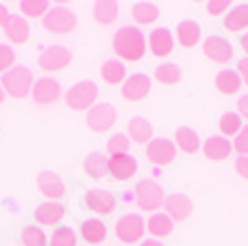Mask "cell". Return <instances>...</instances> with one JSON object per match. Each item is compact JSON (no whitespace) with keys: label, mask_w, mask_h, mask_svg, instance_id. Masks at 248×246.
<instances>
[{"label":"cell","mask_w":248,"mask_h":246,"mask_svg":"<svg viewBox=\"0 0 248 246\" xmlns=\"http://www.w3.org/2000/svg\"><path fill=\"white\" fill-rule=\"evenodd\" d=\"M219 131L224 135H235L242 131V115L239 113H224L219 120Z\"/></svg>","instance_id":"obj_33"},{"label":"cell","mask_w":248,"mask_h":246,"mask_svg":"<svg viewBox=\"0 0 248 246\" xmlns=\"http://www.w3.org/2000/svg\"><path fill=\"white\" fill-rule=\"evenodd\" d=\"M149 42H151V51L157 58L169 56V53L173 51V36H170L169 29H155L153 33H151Z\"/></svg>","instance_id":"obj_19"},{"label":"cell","mask_w":248,"mask_h":246,"mask_svg":"<svg viewBox=\"0 0 248 246\" xmlns=\"http://www.w3.org/2000/svg\"><path fill=\"white\" fill-rule=\"evenodd\" d=\"M129 147H131V140L126 138L124 133L113 135V138L108 140V144H107V149H108V153H111V155H122V153H126V151H129Z\"/></svg>","instance_id":"obj_36"},{"label":"cell","mask_w":248,"mask_h":246,"mask_svg":"<svg viewBox=\"0 0 248 246\" xmlns=\"http://www.w3.org/2000/svg\"><path fill=\"white\" fill-rule=\"evenodd\" d=\"M78 25V18L67 7H53L42 16V27L51 33H69Z\"/></svg>","instance_id":"obj_4"},{"label":"cell","mask_w":248,"mask_h":246,"mask_svg":"<svg viewBox=\"0 0 248 246\" xmlns=\"http://www.w3.org/2000/svg\"><path fill=\"white\" fill-rule=\"evenodd\" d=\"M235 171H237L242 178L248 180V155H242V158H237V162H235Z\"/></svg>","instance_id":"obj_40"},{"label":"cell","mask_w":248,"mask_h":246,"mask_svg":"<svg viewBox=\"0 0 248 246\" xmlns=\"http://www.w3.org/2000/svg\"><path fill=\"white\" fill-rule=\"evenodd\" d=\"M7 20H9V11H7L5 5H0V27H5Z\"/></svg>","instance_id":"obj_44"},{"label":"cell","mask_w":248,"mask_h":246,"mask_svg":"<svg viewBox=\"0 0 248 246\" xmlns=\"http://www.w3.org/2000/svg\"><path fill=\"white\" fill-rule=\"evenodd\" d=\"M146 158L151 160L157 166H164V164H170L175 160V144L170 140H151L149 147H146Z\"/></svg>","instance_id":"obj_9"},{"label":"cell","mask_w":248,"mask_h":246,"mask_svg":"<svg viewBox=\"0 0 248 246\" xmlns=\"http://www.w3.org/2000/svg\"><path fill=\"white\" fill-rule=\"evenodd\" d=\"M98 98V87L95 82L91 80H82L73 84L67 91V107L73 109V111H82V109H89Z\"/></svg>","instance_id":"obj_5"},{"label":"cell","mask_w":248,"mask_h":246,"mask_svg":"<svg viewBox=\"0 0 248 246\" xmlns=\"http://www.w3.org/2000/svg\"><path fill=\"white\" fill-rule=\"evenodd\" d=\"M224 27L228 31H242L248 27V5H237L232 7L231 14L226 16V20H224Z\"/></svg>","instance_id":"obj_27"},{"label":"cell","mask_w":248,"mask_h":246,"mask_svg":"<svg viewBox=\"0 0 248 246\" xmlns=\"http://www.w3.org/2000/svg\"><path fill=\"white\" fill-rule=\"evenodd\" d=\"M237 109H239V115L248 118V96H242L237 100Z\"/></svg>","instance_id":"obj_43"},{"label":"cell","mask_w":248,"mask_h":246,"mask_svg":"<svg viewBox=\"0 0 248 246\" xmlns=\"http://www.w3.org/2000/svg\"><path fill=\"white\" fill-rule=\"evenodd\" d=\"M135 202L142 211H155L164 204V189L155 180H142L135 184Z\"/></svg>","instance_id":"obj_3"},{"label":"cell","mask_w":248,"mask_h":246,"mask_svg":"<svg viewBox=\"0 0 248 246\" xmlns=\"http://www.w3.org/2000/svg\"><path fill=\"white\" fill-rule=\"evenodd\" d=\"M100 73H102V78L108 82V84H120V82L124 80L126 67L118 60H107L102 65V69H100Z\"/></svg>","instance_id":"obj_29"},{"label":"cell","mask_w":248,"mask_h":246,"mask_svg":"<svg viewBox=\"0 0 248 246\" xmlns=\"http://www.w3.org/2000/svg\"><path fill=\"white\" fill-rule=\"evenodd\" d=\"M73 53L71 49H67V47L62 45H53V47H46L45 51L40 53V67L45 69V71H60V69H64L71 62Z\"/></svg>","instance_id":"obj_6"},{"label":"cell","mask_w":248,"mask_h":246,"mask_svg":"<svg viewBox=\"0 0 248 246\" xmlns=\"http://www.w3.org/2000/svg\"><path fill=\"white\" fill-rule=\"evenodd\" d=\"M237 73H239V78H242V80L248 84V58L239 60V65H237Z\"/></svg>","instance_id":"obj_42"},{"label":"cell","mask_w":248,"mask_h":246,"mask_svg":"<svg viewBox=\"0 0 248 246\" xmlns=\"http://www.w3.org/2000/svg\"><path fill=\"white\" fill-rule=\"evenodd\" d=\"M228 7H231V5H228L226 0H219V2H208V14H213V16L224 14Z\"/></svg>","instance_id":"obj_41"},{"label":"cell","mask_w":248,"mask_h":246,"mask_svg":"<svg viewBox=\"0 0 248 246\" xmlns=\"http://www.w3.org/2000/svg\"><path fill=\"white\" fill-rule=\"evenodd\" d=\"M153 138V127L149 124V120L144 118H133L129 122V140H135V142L144 144V142H151Z\"/></svg>","instance_id":"obj_23"},{"label":"cell","mask_w":248,"mask_h":246,"mask_svg":"<svg viewBox=\"0 0 248 246\" xmlns=\"http://www.w3.org/2000/svg\"><path fill=\"white\" fill-rule=\"evenodd\" d=\"M2 102H5V89L0 87V104H2Z\"/></svg>","instance_id":"obj_47"},{"label":"cell","mask_w":248,"mask_h":246,"mask_svg":"<svg viewBox=\"0 0 248 246\" xmlns=\"http://www.w3.org/2000/svg\"><path fill=\"white\" fill-rule=\"evenodd\" d=\"M146 226H149V233L155 237H166L173 233V220L169 215H162V213H155Z\"/></svg>","instance_id":"obj_28"},{"label":"cell","mask_w":248,"mask_h":246,"mask_svg":"<svg viewBox=\"0 0 248 246\" xmlns=\"http://www.w3.org/2000/svg\"><path fill=\"white\" fill-rule=\"evenodd\" d=\"M135 171H138V162L126 153L111 155V160H108V173L115 180H129L135 175Z\"/></svg>","instance_id":"obj_12"},{"label":"cell","mask_w":248,"mask_h":246,"mask_svg":"<svg viewBox=\"0 0 248 246\" xmlns=\"http://www.w3.org/2000/svg\"><path fill=\"white\" fill-rule=\"evenodd\" d=\"M38 189H40L46 197H51V202L60 200L62 195H64V184H62V180L58 178L56 173H51V171H42V173L38 175Z\"/></svg>","instance_id":"obj_16"},{"label":"cell","mask_w":248,"mask_h":246,"mask_svg":"<svg viewBox=\"0 0 248 246\" xmlns=\"http://www.w3.org/2000/svg\"><path fill=\"white\" fill-rule=\"evenodd\" d=\"M157 7L153 5V2H138V5H133V18L138 25H151V22H155V18H157Z\"/></svg>","instance_id":"obj_30"},{"label":"cell","mask_w":248,"mask_h":246,"mask_svg":"<svg viewBox=\"0 0 248 246\" xmlns=\"http://www.w3.org/2000/svg\"><path fill=\"white\" fill-rule=\"evenodd\" d=\"M204 155L213 162H222L231 155V142L226 138H219V135H213V138L206 140L204 144Z\"/></svg>","instance_id":"obj_18"},{"label":"cell","mask_w":248,"mask_h":246,"mask_svg":"<svg viewBox=\"0 0 248 246\" xmlns=\"http://www.w3.org/2000/svg\"><path fill=\"white\" fill-rule=\"evenodd\" d=\"M144 229L146 224L142 222V217L133 215V213L120 217L118 224H115V233H118V237L122 242H140L142 235H144Z\"/></svg>","instance_id":"obj_7"},{"label":"cell","mask_w":248,"mask_h":246,"mask_svg":"<svg viewBox=\"0 0 248 246\" xmlns=\"http://www.w3.org/2000/svg\"><path fill=\"white\" fill-rule=\"evenodd\" d=\"M46 7L49 5H46L45 0H25V2H20V11L27 16H40V14H45Z\"/></svg>","instance_id":"obj_37"},{"label":"cell","mask_w":248,"mask_h":246,"mask_svg":"<svg viewBox=\"0 0 248 246\" xmlns=\"http://www.w3.org/2000/svg\"><path fill=\"white\" fill-rule=\"evenodd\" d=\"M80 231H82V237L89 242V244H100V242H104V237H107V226H104L100 220L82 222Z\"/></svg>","instance_id":"obj_26"},{"label":"cell","mask_w":248,"mask_h":246,"mask_svg":"<svg viewBox=\"0 0 248 246\" xmlns=\"http://www.w3.org/2000/svg\"><path fill=\"white\" fill-rule=\"evenodd\" d=\"M164 209H166V213H169V217L182 222V220H186V217L191 215L193 202L188 200L186 195H182V193H173V195H169V197L164 200Z\"/></svg>","instance_id":"obj_13"},{"label":"cell","mask_w":248,"mask_h":246,"mask_svg":"<svg viewBox=\"0 0 248 246\" xmlns=\"http://www.w3.org/2000/svg\"><path fill=\"white\" fill-rule=\"evenodd\" d=\"M115 122V109L111 104H95V107L89 111L87 118V127L95 133H102L107 129H111Z\"/></svg>","instance_id":"obj_8"},{"label":"cell","mask_w":248,"mask_h":246,"mask_svg":"<svg viewBox=\"0 0 248 246\" xmlns=\"http://www.w3.org/2000/svg\"><path fill=\"white\" fill-rule=\"evenodd\" d=\"M242 49L248 53V33H246V36H242Z\"/></svg>","instance_id":"obj_46"},{"label":"cell","mask_w":248,"mask_h":246,"mask_svg":"<svg viewBox=\"0 0 248 246\" xmlns=\"http://www.w3.org/2000/svg\"><path fill=\"white\" fill-rule=\"evenodd\" d=\"M5 36L16 45H22L29 38V25L22 16H9V20L5 25Z\"/></svg>","instance_id":"obj_17"},{"label":"cell","mask_w":248,"mask_h":246,"mask_svg":"<svg viewBox=\"0 0 248 246\" xmlns=\"http://www.w3.org/2000/svg\"><path fill=\"white\" fill-rule=\"evenodd\" d=\"M149 91H151V80H149V76H144V73L131 76L122 87V96L126 98V100H142Z\"/></svg>","instance_id":"obj_14"},{"label":"cell","mask_w":248,"mask_h":246,"mask_svg":"<svg viewBox=\"0 0 248 246\" xmlns=\"http://www.w3.org/2000/svg\"><path fill=\"white\" fill-rule=\"evenodd\" d=\"M175 142L177 147H180L184 153H195L197 149H200V135L193 131V129L188 127H180L175 131Z\"/></svg>","instance_id":"obj_25"},{"label":"cell","mask_w":248,"mask_h":246,"mask_svg":"<svg viewBox=\"0 0 248 246\" xmlns=\"http://www.w3.org/2000/svg\"><path fill=\"white\" fill-rule=\"evenodd\" d=\"M107 169H108V162L102 153H91L87 160H84V171H87L93 180H100Z\"/></svg>","instance_id":"obj_31"},{"label":"cell","mask_w":248,"mask_h":246,"mask_svg":"<svg viewBox=\"0 0 248 246\" xmlns=\"http://www.w3.org/2000/svg\"><path fill=\"white\" fill-rule=\"evenodd\" d=\"M62 215H64V209L56 202H45L36 209V222L40 224H56L62 220Z\"/></svg>","instance_id":"obj_22"},{"label":"cell","mask_w":248,"mask_h":246,"mask_svg":"<svg viewBox=\"0 0 248 246\" xmlns=\"http://www.w3.org/2000/svg\"><path fill=\"white\" fill-rule=\"evenodd\" d=\"M49 246H76V233L67 226H60L51 233L49 237Z\"/></svg>","instance_id":"obj_35"},{"label":"cell","mask_w":248,"mask_h":246,"mask_svg":"<svg viewBox=\"0 0 248 246\" xmlns=\"http://www.w3.org/2000/svg\"><path fill=\"white\" fill-rule=\"evenodd\" d=\"M93 18L100 22V25H111L118 18V2L113 0H102V2H95L93 5Z\"/></svg>","instance_id":"obj_24"},{"label":"cell","mask_w":248,"mask_h":246,"mask_svg":"<svg viewBox=\"0 0 248 246\" xmlns=\"http://www.w3.org/2000/svg\"><path fill=\"white\" fill-rule=\"evenodd\" d=\"M215 87L219 93H224V96H232V93H237L239 87H242V78H239L237 71H231V69H226V71H219L215 78Z\"/></svg>","instance_id":"obj_20"},{"label":"cell","mask_w":248,"mask_h":246,"mask_svg":"<svg viewBox=\"0 0 248 246\" xmlns=\"http://www.w3.org/2000/svg\"><path fill=\"white\" fill-rule=\"evenodd\" d=\"M87 206L95 213H111L115 209V197L104 189H93L87 193Z\"/></svg>","instance_id":"obj_15"},{"label":"cell","mask_w":248,"mask_h":246,"mask_svg":"<svg viewBox=\"0 0 248 246\" xmlns=\"http://www.w3.org/2000/svg\"><path fill=\"white\" fill-rule=\"evenodd\" d=\"M204 53H206V58H211L213 62H228L232 58V47L228 40H224V38L219 36H211L204 40Z\"/></svg>","instance_id":"obj_11"},{"label":"cell","mask_w":248,"mask_h":246,"mask_svg":"<svg viewBox=\"0 0 248 246\" xmlns=\"http://www.w3.org/2000/svg\"><path fill=\"white\" fill-rule=\"evenodd\" d=\"M2 89L14 98H25L27 93L33 89V73L27 67H14L5 73L2 78Z\"/></svg>","instance_id":"obj_2"},{"label":"cell","mask_w":248,"mask_h":246,"mask_svg":"<svg viewBox=\"0 0 248 246\" xmlns=\"http://www.w3.org/2000/svg\"><path fill=\"white\" fill-rule=\"evenodd\" d=\"M113 49L120 58L129 62H135L146 53V40L144 33L138 27H122L113 36Z\"/></svg>","instance_id":"obj_1"},{"label":"cell","mask_w":248,"mask_h":246,"mask_svg":"<svg viewBox=\"0 0 248 246\" xmlns=\"http://www.w3.org/2000/svg\"><path fill=\"white\" fill-rule=\"evenodd\" d=\"M155 78H157L160 82H164V84H175V82H180L182 71H180L177 65L166 62V65H160V67L155 69Z\"/></svg>","instance_id":"obj_32"},{"label":"cell","mask_w":248,"mask_h":246,"mask_svg":"<svg viewBox=\"0 0 248 246\" xmlns=\"http://www.w3.org/2000/svg\"><path fill=\"white\" fill-rule=\"evenodd\" d=\"M60 82L53 80V78H40L36 80L33 89H31V96H33V102L36 104H51L60 98Z\"/></svg>","instance_id":"obj_10"},{"label":"cell","mask_w":248,"mask_h":246,"mask_svg":"<svg viewBox=\"0 0 248 246\" xmlns=\"http://www.w3.org/2000/svg\"><path fill=\"white\" fill-rule=\"evenodd\" d=\"M20 240L25 246H46V237L42 233V229H38V226H25Z\"/></svg>","instance_id":"obj_34"},{"label":"cell","mask_w":248,"mask_h":246,"mask_svg":"<svg viewBox=\"0 0 248 246\" xmlns=\"http://www.w3.org/2000/svg\"><path fill=\"white\" fill-rule=\"evenodd\" d=\"M16 53L9 45H0V71H7V69L14 65Z\"/></svg>","instance_id":"obj_38"},{"label":"cell","mask_w":248,"mask_h":246,"mask_svg":"<svg viewBox=\"0 0 248 246\" xmlns=\"http://www.w3.org/2000/svg\"><path fill=\"white\" fill-rule=\"evenodd\" d=\"M202 38V31H200V25L193 20H184L177 25V42L182 47H195Z\"/></svg>","instance_id":"obj_21"},{"label":"cell","mask_w":248,"mask_h":246,"mask_svg":"<svg viewBox=\"0 0 248 246\" xmlns=\"http://www.w3.org/2000/svg\"><path fill=\"white\" fill-rule=\"evenodd\" d=\"M140 246H164V244H160L157 240H146V242H142Z\"/></svg>","instance_id":"obj_45"},{"label":"cell","mask_w":248,"mask_h":246,"mask_svg":"<svg viewBox=\"0 0 248 246\" xmlns=\"http://www.w3.org/2000/svg\"><path fill=\"white\" fill-rule=\"evenodd\" d=\"M232 149L237 151V153H242V155H248V127H244L242 131L237 133V138H235V144H232Z\"/></svg>","instance_id":"obj_39"}]
</instances>
